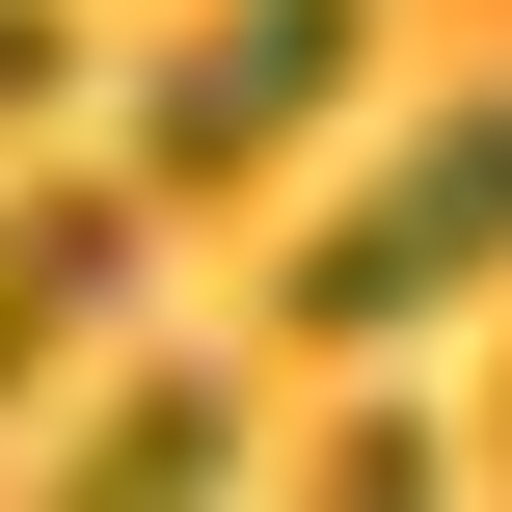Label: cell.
<instances>
[{
	"label": "cell",
	"mask_w": 512,
	"mask_h": 512,
	"mask_svg": "<svg viewBox=\"0 0 512 512\" xmlns=\"http://www.w3.org/2000/svg\"><path fill=\"white\" fill-rule=\"evenodd\" d=\"M459 297H512V81L405 108V135L270 243V324H297V351H405V324H459Z\"/></svg>",
	"instance_id": "1"
},
{
	"label": "cell",
	"mask_w": 512,
	"mask_h": 512,
	"mask_svg": "<svg viewBox=\"0 0 512 512\" xmlns=\"http://www.w3.org/2000/svg\"><path fill=\"white\" fill-rule=\"evenodd\" d=\"M351 81H378V0H189L108 162H135L162 216H216V189H270V162H297V135L351 108Z\"/></svg>",
	"instance_id": "2"
},
{
	"label": "cell",
	"mask_w": 512,
	"mask_h": 512,
	"mask_svg": "<svg viewBox=\"0 0 512 512\" xmlns=\"http://www.w3.org/2000/svg\"><path fill=\"white\" fill-rule=\"evenodd\" d=\"M135 243H162L135 162H108V189H0V405H54V378L135 324Z\"/></svg>",
	"instance_id": "3"
},
{
	"label": "cell",
	"mask_w": 512,
	"mask_h": 512,
	"mask_svg": "<svg viewBox=\"0 0 512 512\" xmlns=\"http://www.w3.org/2000/svg\"><path fill=\"white\" fill-rule=\"evenodd\" d=\"M243 459H270V432H243V378H189V351H135V378L54 432V486H81V512H189V486H243Z\"/></svg>",
	"instance_id": "4"
},
{
	"label": "cell",
	"mask_w": 512,
	"mask_h": 512,
	"mask_svg": "<svg viewBox=\"0 0 512 512\" xmlns=\"http://www.w3.org/2000/svg\"><path fill=\"white\" fill-rule=\"evenodd\" d=\"M324 486H351V512H405V486H486V432H459V405H324Z\"/></svg>",
	"instance_id": "5"
},
{
	"label": "cell",
	"mask_w": 512,
	"mask_h": 512,
	"mask_svg": "<svg viewBox=\"0 0 512 512\" xmlns=\"http://www.w3.org/2000/svg\"><path fill=\"white\" fill-rule=\"evenodd\" d=\"M27 108H81V0H0V135Z\"/></svg>",
	"instance_id": "6"
},
{
	"label": "cell",
	"mask_w": 512,
	"mask_h": 512,
	"mask_svg": "<svg viewBox=\"0 0 512 512\" xmlns=\"http://www.w3.org/2000/svg\"><path fill=\"white\" fill-rule=\"evenodd\" d=\"M486 486H512V378H486Z\"/></svg>",
	"instance_id": "7"
}]
</instances>
